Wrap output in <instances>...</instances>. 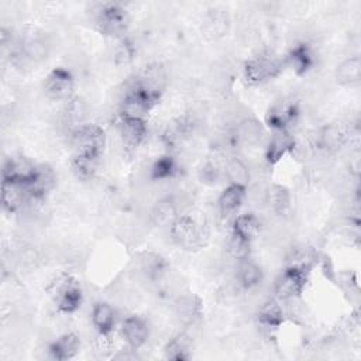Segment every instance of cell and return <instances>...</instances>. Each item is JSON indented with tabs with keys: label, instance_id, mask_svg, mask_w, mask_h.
<instances>
[{
	"label": "cell",
	"instance_id": "d590c367",
	"mask_svg": "<svg viewBox=\"0 0 361 361\" xmlns=\"http://www.w3.org/2000/svg\"><path fill=\"white\" fill-rule=\"evenodd\" d=\"M100 159L87 158V157H72V168L78 178L90 179L94 176L99 168Z\"/></svg>",
	"mask_w": 361,
	"mask_h": 361
},
{
	"label": "cell",
	"instance_id": "44dd1931",
	"mask_svg": "<svg viewBox=\"0 0 361 361\" xmlns=\"http://www.w3.org/2000/svg\"><path fill=\"white\" fill-rule=\"evenodd\" d=\"M267 135L265 124L255 117H244L235 127V140L247 147H257Z\"/></svg>",
	"mask_w": 361,
	"mask_h": 361
},
{
	"label": "cell",
	"instance_id": "7402d4cb",
	"mask_svg": "<svg viewBox=\"0 0 361 361\" xmlns=\"http://www.w3.org/2000/svg\"><path fill=\"white\" fill-rule=\"evenodd\" d=\"M48 351L56 361L72 360L80 351V338L75 333H63L49 344Z\"/></svg>",
	"mask_w": 361,
	"mask_h": 361
},
{
	"label": "cell",
	"instance_id": "ffe728a7",
	"mask_svg": "<svg viewBox=\"0 0 361 361\" xmlns=\"http://www.w3.org/2000/svg\"><path fill=\"white\" fill-rule=\"evenodd\" d=\"M48 55V45L38 34L23 35L17 51L13 54L17 59H25L32 63L42 62Z\"/></svg>",
	"mask_w": 361,
	"mask_h": 361
},
{
	"label": "cell",
	"instance_id": "4dcf8cb0",
	"mask_svg": "<svg viewBox=\"0 0 361 361\" xmlns=\"http://www.w3.org/2000/svg\"><path fill=\"white\" fill-rule=\"evenodd\" d=\"M178 161L169 154L157 157L149 166V178L152 180H169L173 179L178 175Z\"/></svg>",
	"mask_w": 361,
	"mask_h": 361
},
{
	"label": "cell",
	"instance_id": "d6986e66",
	"mask_svg": "<svg viewBox=\"0 0 361 361\" xmlns=\"http://www.w3.org/2000/svg\"><path fill=\"white\" fill-rule=\"evenodd\" d=\"M179 216L178 203L172 196L159 197L149 210V221L158 228H169Z\"/></svg>",
	"mask_w": 361,
	"mask_h": 361
},
{
	"label": "cell",
	"instance_id": "83f0119b",
	"mask_svg": "<svg viewBox=\"0 0 361 361\" xmlns=\"http://www.w3.org/2000/svg\"><path fill=\"white\" fill-rule=\"evenodd\" d=\"M235 278L238 285L243 289H254L258 286L262 279H264V271L262 268L252 259L245 258L243 261H238L237 264V271H235Z\"/></svg>",
	"mask_w": 361,
	"mask_h": 361
},
{
	"label": "cell",
	"instance_id": "4316f807",
	"mask_svg": "<svg viewBox=\"0 0 361 361\" xmlns=\"http://www.w3.org/2000/svg\"><path fill=\"white\" fill-rule=\"evenodd\" d=\"M261 233V221L259 219L251 213H241L235 216L231 227V234L237 235L241 240L252 243Z\"/></svg>",
	"mask_w": 361,
	"mask_h": 361
},
{
	"label": "cell",
	"instance_id": "5b68a950",
	"mask_svg": "<svg viewBox=\"0 0 361 361\" xmlns=\"http://www.w3.org/2000/svg\"><path fill=\"white\" fill-rule=\"evenodd\" d=\"M309 281L307 268L303 264L288 265L275 281V298L281 302L295 300L302 296Z\"/></svg>",
	"mask_w": 361,
	"mask_h": 361
},
{
	"label": "cell",
	"instance_id": "603a6c76",
	"mask_svg": "<svg viewBox=\"0 0 361 361\" xmlns=\"http://www.w3.org/2000/svg\"><path fill=\"white\" fill-rule=\"evenodd\" d=\"M247 196V186L228 183L217 199V207L221 216H231L234 214L241 204L244 203V199Z\"/></svg>",
	"mask_w": 361,
	"mask_h": 361
},
{
	"label": "cell",
	"instance_id": "d4e9b609",
	"mask_svg": "<svg viewBox=\"0 0 361 361\" xmlns=\"http://www.w3.org/2000/svg\"><path fill=\"white\" fill-rule=\"evenodd\" d=\"M138 264L144 276L151 282L161 281L168 271L166 259L161 254L154 251L141 252L138 257Z\"/></svg>",
	"mask_w": 361,
	"mask_h": 361
},
{
	"label": "cell",
	"instance_id": "f1b7e54d",
	"mask_svg": "<svg viewBox=\"0 0 361 361\" xmlns=\"http://www.w3.org/2000/svg\"><path fill=\"white\" fill-rule=\"evenodd\" d=\"M165 358L173 361H186L192 357V338L188 333L179 331L168 340L164 347Z\"/></svg>",
	"mask_w": 361,
	"mask_h": 361
},
{
	"label": "cell",
	"instance_id": "f546056e",
	"mask_svg": "<svg viewBox=\"0 0 361 361\" xmlns=\"http://www.w3.org/2000/svg\"><path fill=\"white\" fill-rule=\"evenodd\" d=\"M258 323L267 329H278L285 320V310L276 298L267 300L258 310Z\"/></svg>",
	"mask_w": 361,
	"mask_h": 361
},
{
	"label": "cell",
	"instance_id": "9c48e42d",
	"mask_svg": "<svg viewBox=\"0 0 361 361\" xmlns=\"http://www.w3.org/2000/svg\"><path fill=\"white\" fill-rule=\"evenodd\" d=\"M42 89L45 96L51 100H68L75 89L73 75L66 68H54L47 73Z\"/></svg>",
	"mask_w": 361,
	"mask_h": 361
},
{
	"label": "cell",
	"instance_id": "8992f818",
	"mask_svg": "<svg viewBox=\"0 0 361 361\" xmlns=\"http://www.w3.org/2000/svg\"><path fill=\"white\" fill-rule=\"evenodd\" d=\"M168 230L172 241L185 251H197L204 244L203 227L190 216H179Z\"/></svg>",
	"mask_w": 361,
	"mask_h": 361
},
{
	"label": "cell",
	"instance_id": "d6a6232c",
	"mask_svg": "<svg viewBox=\"0 0 361 361\" xmlns=\"http://www.w3.org/2000/svg\"><path fill=\"white\" fill-rule=\"evenodd\" d=\"M223 175L227 178L228 183L247 186L250 182V168L241 158L237 157H233L224 162Z\"/></svg>",
	"mask_w": 361,
	"mask_h": 361
},
{
	"label": "cell",
	"instance_id": "9a60e30c",
	"mask_svg": "<svg viewBox=\"0 0 361 361\" xmlns=\"http://www.w3.org/2000/svg\"><path fill=\"white\" fill-rule=\"evenodd\" d=\"M347 141L348 133L344 126L338 123H329L322 126L316 135L317 148L329 154L338 152L347 144Z\"/></svg>",
	"mask_w": 361,
	"mask_h": 361
},
{
	"label": "cell",
	"instance_id": "74e56055",
	"mask_svg": "<svg viewBox=\"0 0 361 361\" xmlns=\"http://www.w3.org/2000/svg\"><path fill=\"white\" fill-rule=\"evenodd\" d=\"M220 169L217 166V164L209 161L206 162L203 166H202V171H200V179L202 182H207V183H214L217 179H219V175H220Z\"/></svg>",
	"mask_w": 361,
	"mask_h": 361
},
{
	"label": "cell",
	"instance_id": "2e32d148",
	"mask_svg": "<svg viewBox=\"0 0 361 361\" xmlns=\"http://www.w3.org/2000/svg\"><path fill=\"white\" fill-rule=\"evenodd\" d=\"M293 148L295 138L290 130H272L265 144V159L269 164H276Z\"/></svg>",
	"mask_w": 361,
	"mask_h": 361
},
{
	"label": "cell",
	"instance_id": "1f68e13d",
	"mask_svg": "<svg viewBox=\"0 0 361 361\" xmlns=\"http://www.w3.org/2000/svg\"><path fill=\"white\" fill-rule=\"evenodd\" d=\"M267 199H268L269 207L278 216L286 214L292 207V195L285 185L272 183L268 189Z\"/></svg>",
	"mask_w": 361,
	"mask_h": 361
},
{
	"label": "cell",
	"instance_id": "8d00e7d4",
	"mask_svg": "<svg viewBox=\"0 0 361 361\" xmlns=\"http://www.w3.org/2000/svg\"><path fill=\"white\" fill-rule=\"evenodd\" d=\"M251 244L252 243H248L245 240H241L238 238L237 235H230L228 238V243H227V252L228 255L235 259L237 262L238 261H243L245 258H250V251H251Z\"/></svg>",
	"mask_w": 361,
	"mask_h": 361
},
{
	"label": "cell",
	"instance_id": "484cf974",
	"mask_svg": "<svg viewBox=\"0 0 361 361\" xmlns=\"http://www.w3.org/2000/svg\"><path fill=\"white\" fill-rule=\"evenodd\" d=\"M334 78L340 86L355 87L361 82V59L360 56H348L343 59L334 72Z\"/></svg>",
	"mask_w": 361,
	"mask_h": 361
},
{
	"label": "cell",
	"instance_id": "836d02e7",
	"mask_svg": "<svg viewBox=\"0 0 361 361\" xmlns=\"http://www.w3.org/2000/svg\"><path fill=\"white\" fill-rule=\"evenodd\" d=\"M176 314L185 323H192L200 314V305L192 296H182L176 302Z\"/></svg>",
	"mask_w": 361,
	"mask_h": 361
},
{
	"label": "cell",
	"instance_id": "e0dca14e",
	"mask_svg": "<svg viewBox=\"0 0 361 361\" xmlns=\"http://www.w3.org/2000/svg\"><path fill=\"white\" fill-rule=\"evenodd\" d=\"M31 202L24 183L1 180V206L7 213H17Z\"/></svg>",
	"mask_w": 361,
	"mask_h": 361
},
{
	"label": "cell",
	"instance_id": "30bf717a",
	"mask_svg": "<svg viewBox=\"0 0 361 361\" xmlns=\"http://www.w3.org/2000/svg\"><path fill=\"white\" fill-rule=\"evenodd\" d=\"M157 103L144 92L141 90L135 82L126 90L124 97L120 103V116L135 117L147 120L148 113L154 109Z\"/></svg>",
	"mask_w": 361,
	"mask_h": 361
},
{
	"label": "cell",
	"instance_id": "e575fe53",
	"mask_svg": "<svg viewBox=\"0 0 361 361\" xmlns=\"http://www.w3.org/2000/svg\"><path fill=\"white\" fill-rule=\"evenodd\" d=\"M135 54H137V48L130 38H127V37L118 38V42L113 51L116 65L130 63L135 58Z\"/></svg>",
	"mask_w": 361,
	"mask_h": 361
},
{
	"label": "cell",
	"instance_id": "ba28073f",
	"mask_svg": "<svg viewBox=\"0 0 361 361\" xmlns=\"http://www.w3.org/2000/svg\"><path fill=\"white\" fill-rule=\"evenodd\" d=\"M300 114L299 103L290 97L276 100L267 111L265 124L272 130H290Z\"/></svg>",
	"mask_w": 361,
	"mask_h": 361
},
{
	"label": "cell",
	"instance_id": "ac0fdd59",
	"mask_svg": "<svg viewBox=\"0 0 361 361\" xmlns=\"http://www.w3.org/2000/svg\"><path fill=\"white\" fill-rule=\"evenodd\" d=\"M90 320L99 337L107 338L116 329L117 313L110 303L104 300H99L92 306Z\"/></svg>",
	"mask_w": 361,
	"mask_h": 361
},
{
	"label": "cell",
	"instance_id": "4fadbf2b",
	"mask_svg": "<svg viewBox=\"0 0 361 361\" xmlns=\"http://www.w3.org/2000/svg\"><path fill=\"white\" fill-rule=\"evenodd\" d=\"M120 333L127 347L135 351L140 350L148 341L149 326L144 317L138 314H130L121 322Z\"/></svg>",
	"mask_w": 361,
	"mask_h": 361
},
{
	"label": "cell",
	"instance_id": "7a4b0ae2",
	"mask_svg": "<svg viewBox=\"0 0 361 361\" xmlns=\"http://www.w3.org/2000/svg\"><path fill=\"white\" fill-rule=\"evenodd\" d=\"M47 290L59 313L72 314L83 303L82 286L72 275H59L49 283Z\"/></svg>",
	"mask_w": 361,
	"mask_h": 361
},
{
	"label": "cell",
	"instance_id": "5bb4252c",
	"mask_svg": "<svg viewBox=\"0 0 361 361\" xmlns=\"http://www.w3.org/2000/svg\"><path fill=\"white\" fill-rule=\"evenodd\" d=\"M117 130L124 147L128 149H137L147 138V120L120 116L117 121Z\"/></svg>",
	"mask_w": 361,
	"mask_h": 361
},
{
	"label": "cell",
	"instance_id": "7c38bea8",
	"mask_svg": "<svg viewBox=\"0 0 361 361\" xmlns=\"http://www.w3.org/2000/svg\"><path fill=\"white\" fill-rule=\"evenodd\" d=\"M286 68H290L298 76L307 75L317 62L313 47L306 41H299L290 47L288 54L283 56Z\"/></svg>",
	"mask_w": 361,
	"mask_h": 361
},
{
	"label": "cell",
	"instance_id": "3957f363",
	"mask_svg": "<svg viewBox=\"0 0 361 361\" xmlns=\"http://www.w3.org/2000/svg\"><path fill=\"white\" fill-rule=\"evenodd\" d=\"M286 68L285 59L272 54H259L248 61L243 66L244 80L251 86L267 83L282 73Z\"/></svg>",
	"mask_w": 361,
	"mask_h": 361
},
{
	"label": "cell",
	"instance_id": "cb8c5ba5",
	"mask_svg": "<svg viewBox=\"0 0 361 361\" xmlns=\"http://www.w3.org/2000/svg\"><path fill=\"white\" fill-rule=\"evenodd\" d=\"M35 164L24 157L6 158L1 169V180H13L25 183L31 176Z\"/></svg>",
	"mask_w": 361,
	"mask_h": 361
},
{
	"label": "cell",
	"instance_id": "277c9868",
	"mask_svg": "<svg viewBox=\"0 0 361 361\" xmlns=\"http://www.w3.org/2000/svg\"><path fill=\"white\" fill-rule=\"evenodd\" d=\"M94 24L102 34L121 38L128 30L130 16L120 3H100L94 10Z\"/></svg>",
	"mask_w": 361,
	"mask_h": 361
},
{
	"label": "cell",
	"instance_id": "8fae6325",
	"mask_svg": "<svg viewBox=\"0 0 361 361\" xmlns=\"http://www.w3.org/2000/svg\"><path fill=\"white\" fill-rule=\"evenodd\" d=\"M30 199L32 202H39L45 199V196L55 188L56 185V175L54 169L47 164L35 165L31 176L24 183Z\"/></svg>",
	"mask_w": 361,
	"mask_h": 361
},
{
	"label": "cell",
	"instance_id": "52a82bcc",
	"mask_svg": "<svg viewBox=\"0 0 361 361\" xmlns=\"http://www.w3.org/2000/svg\"><path fill=\"white\" fill-rule=\"evenodd\" d=\"M168 72L162 63L147 65L135 78V85L144 90L155 103H158L168 87Z\"/></svg>",
	"mask_w": 361,
	"mask_h": 361
},
{
	"label": "cell",
	"instance_id": "6da1fadb",
	"mask_svg": "<svg viewBox=\"0 0 361 361\" xmlns=\"http://www.w3.org/2000/svg\"><path fill=\"white\" fill-rule=\"evenodd\" d=\"M107 137L102 126L94 123L79 124L71 134L72 157L100 159L106 148Z\"/></svg>",
	"mask_w": 361,
	"mask_h": 361
}]
</instances>
